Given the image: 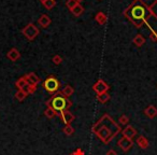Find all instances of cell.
<instances>
[{"label": "cell", "instance_id": "obj_26", "mask_svg": "<svg viewBox=\"0 0 157 155\" xmlns=\"http://www.w3.org/2000/svg\"><path fill=\"white\" fill-rule=\"evenodd\" d=\"M76 5H78V2L76 0H67V1H66V7H67L70 11H71Z\"/></svg>", "mask_w": 157, "mask_h": 155}, {"label": "cell", "instance_id": "obj_2", "mask_svg": "<svg viewBox=\"0 0 157 155\" xmlns=\"http://www.w3.org/2000/svg\"><path fill=\"white\" fill-rule=\"evenodd\" d=\"M92 130L103 143L108 144L121 131V126L112 120L109 114H105L93 125Z\"/></svg>", "mask_w": 157, "mask_h": 155}, {"label": "cell", "instance_id": "obj_7", "mask_svg": "<svg viewBox=\"0 0 157 155\" xmlns=\"http://www.w3.org/2000/svg\"><path fill=\"white\" fill-rule=\"evenodd\" d=\"M117 145L120 146V149L124 152H128L133 145V141L132 139H128V138H121L120 140L117 141Z\"/></svg>", "mask_w": 157, "mask_h": 155}, {"label": "cell", "instance_id": "obj_16", "mask_svg": "<svg viewBox=\"0 0 157 155\" xmlns=\"http://www.w3.org/2000/svg\"><path fill=\"white\" fill-rule=\"evenodd\" d=\"M132 43L135 44L136 46H138V48H141V46L145 43V39H144V37L142 35L138 33V35H136L135 37H133Z\"/></svg>", "mask_w": 157, "mask_h": 155}, {"label": "cell", "instance_id": "obj_25", "mask_svg": "<svg viewBox=\"0 0 157 155\" xmlns=\"http://www.w3.org/2000/svg\"><path fill=\"white\" fill-rule=\"evenodd\" d=\"M63 134H65V135L71 136V135H73V134H74V128L71 126V125H66V126L63 127Z\"/></svg>", "mask_w": 157, "mask_h": 155}, {"label": "cell", "instance_id": "obj_6", "mask_svg": "<svg viewBox=\"0 0 157 155\" xmlns=\"http://www.w3.org/2000/svg\"><path fill=\"white\" fill-rule=\"evenodd\" d=\"M110 86L108 85V83L103 80H98L96 83L93 85V91L96 93L97 95H100V94H103V93H108L109 91Z\"/></svg>", "mask_w": 157, "mask_h": 155}, {"label": "cell", "instance_id": "obj_27", "mask_svg": "<svg viewBox=\"0 0 157 155\" xmlns=\"http://www.w3.org/2000/svg\"><path fill=\"white\" fill-rule=\"evenodd\" d=\"M23 91H25V92H26L28 95H29V94H33V93H35L36 91H37V86H33V85H28V84H27V85H26V87H25Z\"/></svg>", "mask_w": 157, "mask_h": 155}, {"label": "cell", "instance_id": "obj_12", "mask_svg": "<svg viewBox=\"0 0 157 155\" xmlns=\"http://www.w3.org/2000/svg\"><path fill=\"white\" fill-rule=\"evenodd\" d=\"M51 22H52V21H51L50 16L46 15V14H42L39 17V20H38V23H39V25L42 28H48L51 25Z\"/></svg>", "mask_w": 157, "mask_h": 155}, {"label": "cell", "instance_id": "obj_24", "mask_svg": "<svg viewBox=\"0 0 157 155\" xmlns=\"http://www.w3.org/2000/svg\"><path fill=\"white\" fill-rule=\"evenodd\" d=\"M42 5H43V7L45 8L46 10H52L53 8L56 6V1H55V0H46Z\"/></svg>", "mask_w": 157, "mask_h": 155}, {"label": "cell", "instance_id": "obj_33", "mask_svg": "<svg viewBox=\"0 0 157 155\" xmlns=\"http://www.w3.org/2000/svg\"><path fill=\"white\" fill-rule=\"evenodd\" d=\"M76 1H78V3H81V2H82V1H84V0H76Z\"/></svg>", "mask_w": 157, "mask_h": 155}, {"label": "cell", "instance_id": "obj_31", "mask_svg": "<svg viewBox=\"0 0 157 155\" xmlns=\"http://www.w3.org/2000/svg\"><path fill=\"white\" fill-rule=\"evenodd\" d=\"M74 153H75L76 155H85V153H84V151L82 150V149H78V150L74 151Z\"/></svg>", "mask_w": 157, "mask_h": 155}, {"label": "cell", "instance_id": "obj_28", "mask_svg": "<svg viewBox=\"0 0 157 155\" xmlns=\"http://www.w3.org/2000/svg\"><path fill=\"white\" fill-rule=\"evenodd\" d=\"M52 60L55 65H60V64L63 63V57H61L60 55H54V56L52 57Z\"/></svg>", "mask_w": 157, "mask_h": 155}, {"label": "cell", "instance_id": "obj_10", "mask_svg": "<svg viewBox=\"0 0 157 155\" xmlns=\"http://www.w3.org/2000/svg\"><path fill=\"white\" fill-rule=\"evenodd\" d=\"M123 137L128 138V139H132L136 135H137V130L135 129V127L131 126V125H127L122 131Z\"/></svg>", "mask_w": 157, "mask_h": 155}, {"label": "cell", "instance_id": "obj_11", "mask_svg": "<svg viewBox=\"0 0 157 155\" xmlns=\"http://www.w3.org/2000/svg\"><path fill=\"white\" fill-rule=\"evenodd\" d=\"M7 58L11 61H16L21 58V52L16 48H12L9 52L7 53Z\"/></svg>", "mask_w": 157, "mask_h": 155}, {"label": "cell", "instance_id": "obj_21", "mask_svg": "<svg viewBox=\"0 0 157 155\" xmlns=\"http://www.w3.org/2000/svg\"><path fill=\"white\" fill-rule=\"evenodd\" d=\"M97 100L100 103H107L110 100V95L109 93H103V94L97 95Z\"/></svg>", "mask_w": 157, "mask_h": 155}, {"label": "cell", "instance_id": "obj_4", "mask_svg": "<svg viewBox=\"0 0 157 155\" xmlns=\"http://www.w3.org/2000/svg\"><path fill=\"white\" fill-rule=\"evenodd\" d=\"M42 86L43 88L48 92L50 94H56L58 92L59 87H60V82L53 76H48L43 82H42Z\"/></svg>", "mask_w": 157, "mask_h": 155}, {"label": "cell", "instance_id": "obj_14", "mask_svg": "<svg viewBox=\"0 0 157 155\" xmlns=\"http://www.w3.org/2000/svg\"><path fill=\"white\" fill-rule=\"evenodd\" d=\"M136 142H137L138 145L141 149H143V150L147 149L148 145H150V142H148V140L146 139L144 136H139V137L137 138V140H136Z\"/></svg>", "mask_w": 157, "mask_h": 155}, {"label": "cell", "instance_id": "obj_32", "mask_svg": "<svg viewBox=\"0 0 157 155\" xmlns=\"http://www.w3.org/2000/svg\"><path fill=\"white\" fill-rule=\"evenodd\" d=\"M105 155H117V153H116L115 150H113V149H111V150H109L107 152V154Z\"/></svg>", "mask_w": 157, "mask_h": 155}, {"label": "cell", "instance_id": "obj_22", "mask_svg": "<svg viewBox=\"0 0 157 155\" xmlns=\"http://www.w3.org/2000/svg\"><path fill=\"white\" fill-rule=\"evenodd\" d=\"M28 96V94H27L25 91H23V90H18L17 91V93L15 94V99H17L18 101H23L24 100L26 97Z\"/></svg>", "mask_w": 157, "mask_h": 155}, {"label": "cell", "instance_id": "obj_19", "mask_svg": "<svg viewBox=\"0 0 157 155\" xmlns=\"http://www.w3.org/2000/svg\"><path fill=\"white\" fill-rule=\"evenodd\" d=\"M27 85V81H26V78L24 76H21L20 79L17 80V81L15 82V86L17 90H24L25 87H26Z\"/></svg>", "mask_w": 157, "mask_h": 155}, {"label": "cell", "instance_id": "obj_35", "mask_svg": "<svg viewBox=\"0 0 157 155\" xmlns=\"http://www.w3.org/2000/svg\"><path fill=\"white\" fill-rule=\"evenodd\" d=\"M69 155H76V154H75V153H74V152H73V153H70V154H69Z\"/></svg>", "mask_w": 157, "mask_h": 155}, {"label": "cell", "instance_id": "obj_17", "mask_svg": "<svg viewBox=\"0 0 157 155\" xmlns=\"http://www.w3.org/2000/svg\"><path fill=\"white\" fill-rule=\"evenodd\" d=\"M60 94L63 95V96L67 97V98H69L70 96H72V95L74 94V88L72 87L71 85H66L65 87L61 90Z\"/></svg>", "mask_w": 157, "mask_h": 155}, {"label": "cell", "instance_id": "obj_1", "mask_svg": "<svg viewBox=\"0 0 157 155\" xmlns=\"http://www.w3.org/2000/svg\"><path fill=\"white\" fill-rule=\"evenodd\" d=\"M123 14L136 28H141L152 16L144 0H133L132 3L124 10Z\"/></svg>", "mask_w": 157, "mask_h": 155}, {"label": "cell", "instance_id": "obj_9", "mask_svg": "<svg viewBox=\"0 0 157 155\" xmlns=\"http://www.w3.org/2000/svg\"><path fill=\"white\" fill-rule=\"evenodd\" d=\"M25 78H26V81H27V84H28V85L37 86L38 84L41 82V79H40L35 72H30V73L26 74Z\"/></svg>", "mask_w": 157, "mask_h": 155}, {"label": "cell", "instance_id": "obj_13", "mask_svg": "<svg viewBox=\"0 0 157 155\" xmlns=\"http://www.w3.org/2000/svg\"><path fill=\"white\" fill-rule=\"evenodd\" d=\"M144 114L150 118H156L157 116V108L153 105H150L148 107H146L145 109H144Z\"/></svg>", "mask_w": 157, "mask_h": 155}, {"label": "cell", "instance_id": "obj_34", "mask_svg": "<svg viewBox=\"0 0 157 155\" xmlns=\"http://www.w3.org/2000/svg\"><path fill=\"white\" fill-rule=\"evenodd\" d=\"M39 1H40V2H41V3H43L44 1H46V0H39Z\"/></svg>", "mask_w": 157, "mask_h": 155}, {"label": "cell", "instance_id": "obj_5", "mask_svg": "<svg viewBox=\"0 0 157 155\" xmlns=\"http://www.w3.org/2000/svg\"><path fill=\"white\" fill-rule=\"evenodd\" d=\"M22 33L24 35V37L29 41H33L38 37V35L40 33V30L33 23H29L27 24L24 28L22 29Z\"/></svg>", "mask_w": 157, "mask_h": 155}, {"label": "cell", "instance_id": "obj_15", "mask_svg": "<svg viewBox=\"0 0 157 155\" xmlns=\"http://www.w3.org/2000/svg\"><path fill=\"white\" fill-rule=\"evenodd\" d=\"M95 21L98 23L99 25H105L108 22V15L103 12H98L95 15Z\"/></svg>", "mask_w": 157, "mask_h": 155}, {"label": "cell", "instance_id": "obj_23", "mask_svg": "<svg viewBox=\"0 0 157 155\" xmlns=\"http://www.w3.org/2000/svg\"><path fill=\"white\" fill-rule=\"evenodd\" d=\"M148 10H150L151 15L157 18V0H155L154 2L148 7Z\"/></svg>", "mask_w": 157, "mask_h": 155}, {"label": "cell", "instance_id": "obj_30", "mask_svg": "<svg viewBox=\"0 0 157 155\" xmlns=\"http://www.w3.org/2000/svg\"><path fill=\"white\" fill-rule=\"evenodd\" d=\"M150 39L154 42H157V33L150 27Z\"/></svg>", "mask_w": 157, "mask_h": 155}, {"label": "cell", "instance_id": "obj_29", "mask_svg": "<svg viewBox=\"0 0 157 155\" xmlns=\"http://www.w3.org/2000/svg\"><path fill=\"white\" fill-rule=\"evenodd\" d=\"M118 122H120L121 125H127L129 123V118L127 115H122L118 118Z\"/></svg>", "mask_w": 157, "mask_h": 155}, {"label": "cell", "instance_id": "obj_20", "mask_svg": "<svg viewBox=\"0 0 157 155\" xmlns=\"http://www.w3.org/2000/svg\"><path fill=\"white\" fill-rule=\"evenodd\" d=\"M58 114H59L58 112H56L53 108H50V107H48V109L44 111V115L48 118H56Z\"/></svg>", "mask_w": 157, "mask_h": 155}, {"label": "cell", "instance_id": "obj_8", "mask_svg": "<svg viewBox=\"0 0 157 155\" xmlns=\"http://www.w3.org/2000/svg\"><path fill=\"white\" fill-rule=\"evenodd\" d=\"M59 118H60V120L63 121V123H65L66 125H71V123L74 121V118H75V116H74L73 113H71V112L69 111V110H65V111H61L60 113L58 114Z\"/></svg>", "mask_w": 157, "mask_h": 155}, {"label": "cell", "instance_id": "obj_3", "mask_svg": "<svg viewBox=\"0 0 157 155\" xmlns=\"http://www.w3.org/2000/svg\"><path fill=\"white\" fill-rule=\"evenodd\" d=\"M46 106L50 108H53L56 112L60 113L61 111L68 110L72 106V103L67 98V97L63 96L60 92H57L53 97H51L48 101H46Z\"/></svg>", "mask_w": 157, "mask_h": 155}, {"label": "cell", "instance_id": "obj_18", "mask_svg": "<svg viewBox=\"0 0 157 155\" xmlns=\"http://www.w3.org/2000/svg\"><path fill=\"white\" fill-rule=\"evenodd\" d=\"M83 12H84V8H83V6H82L81 3L76 5L75 7L71 10V13L73 14L74 16H76V17H78L80 15H82V14H83Z\"/></svg>", "mask_w": 157, "mask_h": 155}]
</instances>
